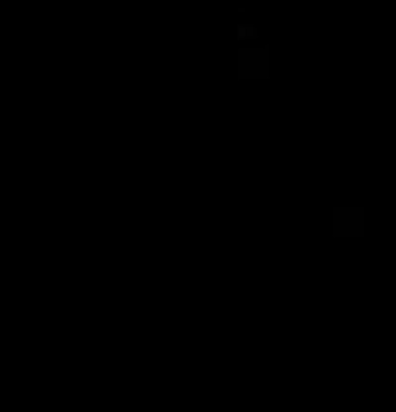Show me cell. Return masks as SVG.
<instances>
[{"mask_svg":"<svg viewBox=\"0 0 396 412\" xmlns=\"http://www.w3.org/2000/svg\"><path fill=\"white\" fill-rule=\"evenodd\" d=\"M238 40H246V44L257 40V28H254V24H238Z\"/></svg>","mask_w":396,"mask_h":412,"instance_id":"6da1fadb","label":"cell"}]
</instances>
